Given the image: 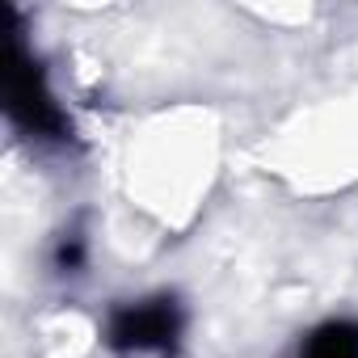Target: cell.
I'll use <instances>...</instances> for the list:
<instances>
[{"label":"cell","mask_w":358,"mask_h":358,"mask_svg":"<svg viewBox=\"0 0 358 358\" xmlns=\"http://www.w3.org/2000/svg\"><path fill=\"white\" fill-rule=\"evenodd\" d=\"M9 110L38 135H59L64 131V114L59 106L51 101L47 85H43V72L26 59H13V72H9Z\"/></svg>","instance_id":"obj_2"},{"label":"cell","mask_w":358,"mask_h":358,"mask_svg":"<svg viewBox=\"0 0 358 358\" xmlns=\"http://www.w3.org/2000/svg\"><path fill=\"white\" fill-rule=\"evenodd\" d=\"M177 308L173 299H148V303H131L122 312H114L110 320V345L114 350H169L177 337Z\"/></svg>","instance_id":"obj_1"},{"label":"cell","mask_w":358,"mask_h":358,"mask_svg":"<svg viewBox=\"0 0 358 358\" xmlns=\"http://www.w3.org/2000/svg\"><path fill=\"white\" fill-rule=\"evenodd\" d=\"M303 358H358V324L350 320H333L324 329L312 333Z\"/></svg>","instance_id":"obj_3"}]
</instances>
